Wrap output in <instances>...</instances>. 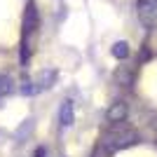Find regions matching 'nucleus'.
<instances>
[{"label":"nucleus","mask_w":157,"mask_h":157,"mask_svg":"<svg viewBox=\"0 0 157 157\" xmlns=\"http://www.w3.org/2000/svg\"><path fill=\"white\" fill-rule=\"evenodd\" d=\"M138 19L145 28H152L157 24V0H138Z\"/></svg>","instance_id":"1"},{"label":"nucleus","mask_w":157,"mask_h":157,"mask_svg":"<svg viewBox=\"0 0 157 157\" xmlns=\"http://www.w3.org/2000/svg\"><path fill=\"white\" fill-rule=\"evenodd\" d=\"M134 131L131 129H115V131H110L108 136H105V141L110 143V148H122V145H127V143H131L134 141Z\"/></svg>","instance_id":"2"},{"label":"nucleus","mask_w":157,"mask_h":157,"mask_svg":"<svg viewBox=\"0 0 157 157\" xmlns=\"http://www.w3.org/2000/svg\"><path fill=\"white\" fill-rule=\"evenodd\" d=\"M73 122H75V105H73V101L66 98L63 103H61V110H59V124L61 127H73Z\"/></svg>","instance_id":"3"},{"label":"nucleus","mask_w":157,"mask_h":157,"mask_svg":"<svg viewBox=\"0 0 157 157\" xmlns=\"http://www.w3.org/2000/svg\"><path fill=\"white\" fill-rule=\"evenodd\" d=\"M105 117H108V122H113V124L124 122V117H127V103H115V105H110V110L105 113Z\"/></svg>","instance_id":"4"},{"label":"nucleus","mask_w":157,"mask_h":157,"mask_svg":"<svg viewBox=\"0 0 157 157\" xmlns=\"http://www.w3.org/2000/svg\"><path fill=\"white\" fill-rule=\"evenodd\" d=\"M56 80V71H42L35 78V87H38V92H42V89H47V87H52V82Z\"/></svg>","instance_id":"5"},{"label":"nucleus","mask_w":157,"mask_h":157,"mask_svg":"<svg viewBox=\"0 0 157 157\" xmlns=\"http://www.w3.org/2000/svg\"><path fill=\"white\" fill-rule=\"evenodd\" d=\"M110 54L115 56V59L124 61L127 56L131 54V49H129V42H127V40H117V42H115V45L110 47Z\"/></svg>","instance_id":"6"},{"label":"nucleus","mask_w":157,"mask_h":157,"mask_svg":"<svg viewBox=\"0 0 157 157\" xmlns=\"http://www.w3.org/2000/svg\"><path fill=\"white\" fill-rule=\"evenodd\" d=\"M24 96H33V94H38V87H35V80H24V85L19 89Z\"/></svg>","instance_id":"7"},{"label":"nucleus","mask_w":157,"mask_h":157,"mask_svg":"<svg viewBox=\"0 0 157 157\" xmlns=\"http://www.w3.org/2000/svg\"><path fill=\"white\" fill-rule=\"evenodd\" d=\"M10 92H12V78L0 75V96H7Z\"/></svg>","instance_id":"8"},{"label":"nucleus","mask_w":157,"mask_h":157,"mask_svg":"<svg viewBox=\"0 0 157 157\" xmlns=\"http://www.w3.org/2000/svg\"><path fill=\"white\" fill-rule=\"evenodd\" d=\"M45 152H47L45 148H38V150H35V155H33V157H45Z\"/></svg>","instance_id":"9"}]
</instances>
